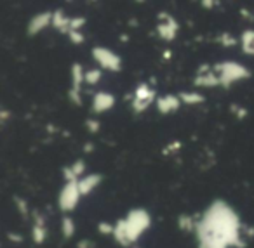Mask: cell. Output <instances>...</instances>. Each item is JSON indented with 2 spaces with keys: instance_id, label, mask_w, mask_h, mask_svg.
<instances>
[{
  "instance_id": "obj_4",
  "label": "cell",
  "mask_w": 254,
  "mask_h": 248,
  "mask_svg": "<svg viewBox=\"0 0 254 248\" xmlns=\"http://www.w3.org/2000/svg\"><path fill=\"white\" fill-rule=\"evenodd\" d=\"M94 57L105 68H110V70H120V59L119 57H117L113 52H110V50L103 49V47L94 49Z\"/></svg>"
},
{
  "instance_id": "obj_10",
  "label": "cell",
  "mask_w": 254,
  "mask_h": 248,
  "mask_svg": "<svg viewBox=\"0 0 254 248\" xmlns=\"http://www.w3.org/2000/svg\"><path fill=\"white\" fill-rule=\"evenodd\" d=\"M63 226H64V236L70 238L71 234H73V222H71V219H68V217H64Z\"/></svg>"
},
{
  "instance_id": "obj_6",
  "label": "cell",
  "mask_w": 254,
  "mask_h": 248,
  "mask_svg": "<svg viewBox=\"0 0 254 248\" xmlns=\"http://www.w3.org/2000/svg\"><path fill=\"white\" fill-rule=\"evenodd\" d=\"M99 182V175H87L84 177L82 181H78V188H80V193L82 195H87L91 193L92 189L96 188V184Z\"/></svg>"
},
{
  "instance_id": "obj_5",
  "label": "cell",
  "mask_w": 254,
  "mask_h": 248,
  "mask_svg": "<svg viewBox=\"0 0 254 248\" xmlns=\"http://www.w3.org/2000/svg\"><path fill=\"white\" fill-rule=\"evenodd\" d=\"M113 98L110 94H105V92H99L94 99V111H106L108 108L113 106Z\"/></svg>"
},
{
  "instance_id": "obj_8",
  "label": "cell",
  "mask_w": 254,
  "mask_h": 248,
  "mask_svg": "<svg viewBox=\"0 0 254 248\" xmlns=\"http://www.w3.org/2000/svg\"><path fill=\"white\" fill-rule=\"evenodd\" d=\"M178 106H180V101H178L176 98H173V96H169V98H166V99H160L159 101V109L162 113L173 111V109H176Z\"/></svg>"
},
{
  "instance_id": "obj_9",
  "label": "cell",
  "mask_w": 254,
  "mask_h": 248,
  "mask_svg": "<svg viewBox=\"0 0 254 248\" xmlns=\"http://www.w3.org/2000/svg\"><path fill=\"white\" fill-rule=\"evenodd\" d=\"M99 77H101V73H99L98 70H92V71H89V73H85V82H89V84H96V82L99 80Z\"/></svg>"
},
{
  "instance_id": "obj_3",
  "label": "cell",
  "mask_w": 254,
  "mask_h": 248,
  "mask_svg": "<svg viewBox=\"0 0 254 248\" xmlns=\"http://www.w3.org/2000/svg\"><path fill=\"white\" fill-rule=\"evenodd\" d=\"M219 70H223V84L230 85V82L233 80H239V78H246L247 77V70L239 64H233V63H226L223 66H218Z\"/></svg>"
},
{
  "instance_id": "obj_1",
  "label": "cell",
  "mask_w": 254,
  "mask_h": 248,
  "mask_svg": "<svg viewBox=\"0 0 254 248\" xmlns=\"http://www.w3.org/2000/svg\"><path fill=\"white\" fill-rule=\"evenodd\" d=\"M148 224H150L148 213L143 212V210H134V212L129 213V217H127L126 220H120V222L117 224L113 233L119 238L120 243L127 245V243H131V241H134L136 238L148 227Z\"/></svg>"
},
{
  "instance_id": "obj_2",
  "label": "cell",
  "mask_w": 254,
  "mask_h": 248,
  "mask_svg": "<svg viewBox=\"0 0 254 248\" xmlns=\"http://www.w3.org/2000/svg\"><path fill=\"white\" fill-rule=\"evenodd\" d=\"M80 188H78L77 181H70L66 186H64L63 193L60 196V205L63 210H71L78 201V196H80Z\"/></svg>"
},
{
  "instance_id": "obj_11",
  "label": "cell",
  "mask_w": 254,
  "mask_h": 248,
  "mask_svg": "<svg viewBox=\"0 0 254 248\" xmlns=\"http://www.w3.org/2000/svg\"><path fill=\"white\" fill-rule=\"evenodd\" d=\"M183 99H185V101H188V102H190V101H202V96H197V94H195V96H183Z\"/></svg>"
},
{
  "instance_id": "obj_7",
  "label": "cell",
  "mask_w": 254,
  "mask_h": 248,
  "mask_svg": "<svg viewBox=\"0 0 254 248\" xmlns=\"http://www.w3.org/2000/svg\"><path fill=\"white\" fill-rule=\"evenodd\" d=\"M49 19H51V14L37 16V18L30 23V33H37V32H40V28H46L47 23H49Z\"/></svg>"
},
{
  "instance_id": "obj_12",
  "label": "cell",
  "mask_w": 254,
  "mask_h": 248,
  "mask_svg": "<svg viewBox=\"0 0 254 248\" xmlns=\"http://www.w3.org/2000/svg\"><path fill=\"white\" fill-rule=\"evenodd\" d=\"M70 37L73 39V42H82L84 40V37H78L77 32H70Z\"/></svg>"
}]
</instances>
